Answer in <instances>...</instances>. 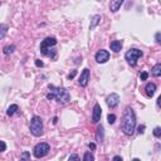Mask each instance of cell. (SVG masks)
I'll return each mask as SVG.
<instances>
[{
    "mask_svg": "<svg viewBox=\"0 0 161 161\" xmlns=\"http://www.w3.org/2000/svg\"><path fill=\"white\" fill-rule=\"evenodd\" d=\"M121 128L123 133L127 136H132L136 130V115L131 107H127L122 115V122H121Z\"/></svg>",
    "mask_w": 161,
    "mask_h": 161,
    "instance_id": "cell-1",
    "label": "cell"
},
{
    "mask_svg": "<svg viewBox=\"0 0 161 161\" xmlns=\"http://www.w3.org/2000/svg\"><path fill=\"white\" fill-rule=\"evenodd\" d=\"M48 88L50 92L47 94V99H55L57 102L62 103V104H65L69 102L70 99V96H69V92L67 88L64 87H55L53 84H49Z\"/></svg>",
    "mask_w": 161,
    "mask_h": 161,
    "instance_id": "cell-2",
    "label": "cell"
},
{
    "mask_svg": "<svg viewBox=\"0 0 161 161\" xmlns=\"http://www.w3.org/2000/svg\"><path fill=\"white\" fill-rule=\"evenodd\" d=\"M30 133L35 137L43 135V120L39 116H33L32 121H30Z\"/></svg>",
    "mask_w": 161,
    "mask_h": 161,
    "instance_id": "cell-3",
    "label": "cell"
},
{
    "mask_svg": "<svg viewBox=\"0 0 161 161\" xmlns=\"http://www.w3.org/2000/svg\"><path fill=\"white\" fill-rule=\"evenodd\" d=\"M142 55H144L142 50H140V49H137V48H131V49H128L127 52H126V54H125V59L127 60V63H128L130 65L135 67V65L137 64L139 58H141Z\"/></svg>",
    "mask_w": 161,
    "mask_h": 161,
    "instance_id": "cell-4",
    "label": "cell"
},
{
    "mask_svg": "<svg viewBox=\"0 0 161 161\" xmlns=\"http://www.w3.org/2000/svg\"><path fill=\"white\" fill-rule=\"evenodd\" d=\"M49 151H50V145L48 142H40L34 147L33 154H34V157L40 159V157H44Z\"/></svg>",
    "mask_w": 161,
    "mask_h": 161,
    "instance_id": "cell-5",
    "label": "cell"
},
{
    "mask_svg": "<svg viewBox=\"0 0 161 161\" xmlns=\"http://www.w3.org/2000/svg\"><path fill=\"white\" fill-rule=\"evenodd\" d=\"M55 44H57V39H55L54 37L45 38L44 40H42V43H40V53H42L43 55H47L50 47H54Z\"/></svg>",
    "mask_w": 161,
    "mask_h": 161,
    "instance_id": "cell-6",
    "label": "cell"
},
{
    "mask_svg": "<svg viewBox=\"0 0 161 161\" xmlns=\"http://www.w3.org/2000/svg\"><path fill=\"white\" fill-rule=\"evenodd\" d=\"M106 103H107L110 108L117 107L120 103V96L117 93H111L110 96H107V98H106Z\"/></svg>",
    "mask_w": 161,
    "mask_h": 161,
    "instance_id": "cell-7",
    "label": "cell"
},
{
    "mask_svg": "<svg viewBox=\"0 0 161 161\" xmlns=\"http://www.w3.org/2000/svg\"><path fill=\"white\" fill-rule=\"evenodd\" d=\"M89 77H91L89 69H88V68H84V69L82 70V73H80V75H79V80H78V83H79L80 87H87L88 80H89Z\"/></svg>",
    "mask_w": 161,
    "mask_h": 161,
    "instance_id": "cell-8",
    "label": "cell"
},
{
    "mask_svg": "<svg viewBox=\"0 0 161 161\" xmlns=\"http://www.w3.org/2000/svg\"><path fill=\"white\" fill-rule=\"evenodd\" d=\"M108 59H110V53L107 52V50L101 49V50H98V52L96 53V62L99 63V64L106 63Z\"/></svg>",
    "mask_w": 161,
    "mask_h": 161,
    "instance_id": "cell-9",
    "label": "cell"
},
{
    "mask_svg": "<svg viewBox=\"0 0 161 161\" xmlns=\"http://www.w3.org/2000/svg\"><path fill=\"white\" fill-rule=\"evenodd\" d=\"M101 116H102V108H101V106L98 103H96L93 106V111H92V122L94 123L99 122Z\"/></svg>",
    "mask_w": 161,
    "mask_h": 161,
    "instance_id": "cell-10",
    "label": "cell"
},
{
    "mask_svg": "<svg viewBox=\"0 0 161 161\" xmlns=\"http://www.w3.org/2000/svg\"><path fill=\"white\" fill-rule=\"evenodd\" d=\"M125 0H111V3H110V10L112 13H117L120 8H121V5L123 4Z\"/></svg>",
    "mask_w": 161,
    "mask_h": 161,
    "instance_id": "cell-11",
    "label": "cell"
},
{
    "mask_svg": "<svg viewBox=\"0 0 161 161\" xmlns=\"http://www.w3.org/2000/svg\"><path fill=\"white\" fill-rule=\"evenodd\" d=\"M122 45H123L122 40H112V42L110 43V48H111V50H113V52L117 53L122 49Z\"/></svg>",
    "mask_w": 161,
    "mask_h": 161,
    "instance_id": "cell-12",
    "label": "cell"
},
{
    "mask_svg": "<svg viewBox=\"0 0 161 161\" xmlns=\"http://www.w3.org/2000/svg\"><path fill=\"white\" fill-rule=\"evenodd\" d=\"M145 92H146V96L151 98L156 92V84L155 83H147L145 87Z\"/></svg>",
    "mask_w": 161,
    "mask_h": 161,
    "instance_id": "cell-13",
    "label": "cell"
},
{
    "mask_svg": "<svg viewBox=\"0 0 161 161\" xmlns=\"http://www.w3.org/2000/svg\"><path fill=\"white\" fill-rule=\"evenodd\" d=\"M99 22H101V15H98V14H96V15H93L92 17V19H91V24H89V29L91 30H93L97 25L99 24Z\"/></svg>",
    "mask_w": 161,
    "mask_h": 161,
    "instance_id": "cell-14",
    "label": "cell"
},
{
    "mask_svg": "<svg viewBox=\"0 0 161 161\" xmlns=\"http://www.w3.org/2000/svg\"><path fill=\"white\" fill-rule=\"evenodd\" d=\"M18 111H19V106L18 104H12V106H9L8 110H7V115L8 116H14L15 113H18Z\"/></svg>",
    "mask_w": 161,
    "mask_h": 161,
    "instance_id": "cell-15",
    "label": "cell"
},
{
    "mask_svg": "<svg viewBox=\"0 0 161 161\" xmlns=\"http://www.w3.org/2000/svg\"><path fill=\"white\" fill-rule=\"evenodd\" d=\"M151 74H152L154 77H160L161 75V64L160 63L154 65V68L151 69Z\"/></svg>",
    "mask_w": 161,
    "mask_h": 161,
    "instance_id": "cell-16",
    "label": "cell"
},
{
    "mask_svg": "<svg viewBox=\"0 0 161 161\" xmlns=\"http://www.w3.org/2000/svg\"><path fill=\"white\" fill-rule=\"evenodd\" d=\"M103 139H104V128H103V126L101 125L97 127V140L99 142H102Z\"/></svg>",
    "mask_w": 161,
    "mask_h": 161,
    "instance_id": "cell-17",
    "label": "cell"
},
{
    "mask_svg": "<svg viewBox=\"0 0 161 161\" xmlns=\"http://www.w3.org/2000/svg\"><path fill=\"white\" fill-rule=\"evenodd\" d=\"M14 50H15V45L14 44H10V45H5L4 49H3V52H4V54L9 55V54H13Z\"/></svg>",
    "mask_w": 161,
    "mask_h": 161,
    "instance_id": "cell-18",
    "label": "cell"
},
{
    "mask_svg": "<svg viewBox=\"0 0 161 161\" xmlns=\"http://www.w3.org/2000/svg\"><path fill=\"white\" fill-rule=\"evenodd\" d=\"M8 29H9V27L7 24H0V40H1L5 35H7Z\"/></svg>",
    "mask_w": 161,
    "mask_h": 161,
    "instance_id": "cell-19",
    "label": "cell"
},
{
    "mask_svg": "<svg viewBox=\"0 0 161 161\" xmlns=\"http://www.w3.org/2000/svg\"><path fill=\"white\" fill-rule=\"evenodd\" d=\"M83 160L84 161H93L94 160V156L91 154V152H86L84 156H83Z\"/></svg>",
    "mask_w": 161,
    "mask_h": 161,
    "instance_id": "cell-20",
    "label": "cell"
},
{
    "mask_svg": "<svg viewBox=\"0 0 161 161\" xmlns=\"http://www.w3.org/2000/svg\"><path fill=\"white\" fill-rule=\"evenodd\" d=\"M107 121H108L110 125H113L115 121H116V116H115L113 113H110V115L107 116Z\"/></svg>",
    "mask_w": 161,
    "mask_h": 161,
    "instance_id": "cell-21",
    "label": "cell"
},
{
    "mask_svg": "<svg viewBox=\"0 0 161 161\" xmlns=\"http://www.w3.org/2000/svg\"><path fill=\"white\" fill-rule=\"evenodd\" d=\"M154 136L155 137H161V128L160 127H155V130H154Z\"/></svg>",
    "mask_w": 161,
    "mask_h": 161,
    "instance_id": "cell-22",
    "label": "cell"
},
{
    "mask_svg": "<svg viewBox=\"0 0 161 161\" xmlns=\"http://www.w3.org/2000/svg\"><path fill=\"white\" fill-rule=\"evenodd\" d=\"M20 159H22V160H29L30 159V154L28 152V151H25V152H23V155L20 156Z\"/></svg>",
    "mask_w": 161,
    "mask_h": 161,
    "instance_id": "cell-23",
    "label": "cell"
},
{
    "mask_svg": "<svg viewBox=\"0 0 161 161\" xmlns=\"http://www.w3.org/2000/svg\"><path fill=\"white\" fill-rule=\"evenodd\" d=\"M147 78H149V73L147 72H142V73L140 74V79L141 80H146Z\"/></svg>",
    "mask_w": 161,
    "mask_h": 161,
    "instance_id": "cell-24",
    "label": "cell"
},
{
    "mask_svg": "<svg viewBox=\"0 0 161 161\" xmlns=\"http://www.w3.org/2000/svg\"><path fill=\"white\" fill-rule=\"evenodd\" d=\"M5 150H7V144L4 141H0V152H4Z\"/></svg>",
    "mask_w": 161,
    "mask_h": 161,
    "instance_id": "cell-25",
    "label": "cell"
},
{
    "mask_svg": "<svg viewBox=\"0 0 161 161\" xmlns=\"http://www.w3.org/2000/svg\"><path fill=\"white\" fill-rule=\"evenodd\" d=\"M75 74H77V70H74V69H73L72 72H70V73L68 74V78H69V79H73V78L75 77Z\"/></svg>",
    "mask_w": 161,
    "mask_h": 161,
    "instance_id": "cell-26",
    "label": "cell"
},
{
    "mask_svg": "<svg viewBox=\"0 0 161 161\" xmlns=\"http://www.w3.org/2000/svg\"><path fill=\"white\" fill-rule=\"evenodd\" d=\"M35 65H37V67H44V63L40 59H37L35 60Z\"/></svg>",
    "mask_w": 161,
    "mask_h": 161,
    "instance_id": "cell-27",
    "label": "cell"
},
{
    "mask_svg": "<svg viewBox=\"0 0 161 161\" xmlns=\"http://www.w3.org/2000/svg\"><path fill=\"white\" fill-rule=\"evenodd\" d=\"M137 131H139V133H141V135H142V133L145 132V126H144V125H142V126H139Z\"/></svg>",
    "mask_w": 161,
    "mask_h": 161,
    "instance_id": "cell-28",
    "label": "cell"
},
{
    "mask_svg": "<svg viewBox=\"0 0 161 161\" xmlns=\"http://www.w3.org/2000/svg\"><path fill=\"white\" fill-rule=\"evenodd\" d=\"M160 37H161V34H160V32H157V33H156V35H155V39H156V42H157V43L161 42V40H160Z\"/></svg>",
    "mask_w": 161,
    "mask_h": 161,
    "instance_id": "cell-29",
    "label": "cell"
},
{
    "mask_svg": "<svg viewBox=\"0 0 161 161\" xmlns=\"http://www.w3.org/2000/svg\"><path fill=\"white\" fill-rule=\"evenodd\" d=\"M88 149H89V150H96V144L89 142V144H88Z\"/></svg>",
    "mask_w": 161,
    "mask_h": 161,
    "instance_id": "cell-30",
    "label": "cell"
},
{
    "mask_svg": "<svg viewBox=\"0 0 161 161\" xmlns=\"http://www.w3.org/2000/svg\"><path fill=\"white\" fill-rule=\"evenodd\" d=\"M69 160H79V156L78 155H70L69 156Z\"/></svg>",
    "mask_w": 161,
    "mask_h": 161,
    "instance_id": "cell-31",
    "label": "cell"
},
{
    "mask_svg": "<svg viewBox=\"0 0 161 161\" xmlns=\"http://www.w3.org/2000/svg\"><path fill=\"white\" fill-rule=\"evenodd\" d=\"M113 160H115V161H118V160H121V161H122V157H121V156H115V157H113Z\"/></svg>",
    "mask_w": 161,
    "mask_h": 161,
    "instance_id": "cell-32",
    "label": "cell"
}]
</instances>
